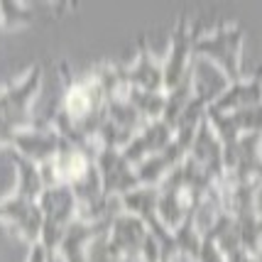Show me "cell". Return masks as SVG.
<instances>
[{
	"label": "cell",
	"instance_id": "obj_1",
	"mask_svg": "<svg viewBox=\"0 0 262 262\" xmlns=\"http://www.w3.org/2000/svg\"><path fill=\"white\" fill-rule=\"evenodd\" d=\"M5 152L10 155L12 164L17 169V189L0 201V223L12 226L32 248L39 243V235H42V211H39V196L45 191L42 169L12 149H5Z\"/></svg>",
	"mask_w": 262,
	"mask_h": 262
},
{
	"label": "cell",
	"instance_id": "obj_2",
	"mask_svg": "<svg viewBox=\"0 0 262 262\" xmlns=\"http://www.w3.org/2000/svg\"><path fill=\"white\" fill-rule=\"evenodd\" d=\"M42 86V67L34 64L20 81L0 89V149H8L10 140L23 130L37 127V118H32L30 105Z\"/></svg>",
	"mask_w": 262,
	"mask_h": 262
},
{
	"label": "cell",
	"instance_id": "obj_3",
	"mask_svg": "<svg viewBox=\"0 0 262 262\" xmlns=\"http://www.w3.org/2000/svg\"><path fill=\"white\" fill-rule=\"evenodd\" d=\"M240 52H243V27L235 23L218 25L216 30L208 34H199V32L194 34L191 57L213 61V64L223 71L228 86L245 79L243 61H240Z\"/></svg>",
	"mask_w": 262,
	"mask_h": 262
},
{
	"label": "cell",
	"instance_id": "obj_4",
	"mask_svg": "<svg viewBox=\"0 0 262 262\" xmlns=\"http://www.w3.org/2000/svg\"><path fill=\"white\" fill-rule=\"evenodd\" d=\"M39 211H42L39 245L45 250L47 260L54 262L64 233L79 218V201L67 184H52V186H45V191L39 196Z\"/></svg>",
	"mask_w": 262,
	"mask_h": 262
},
{
	"label": "cell",
	"instance_id": "obj_5",
	"mask_svg": "<svg viewBox=\"0 0 262 262\" xmlns=\"http://www.w3.org/2000/svg\"><path fill=\"white\" fill-rule=\"evenodd\" d=\"M149 240L147 226L133 213H115L108 228V255L118 262H142Z\"/></svg>",
	"mask_w": 262,
	"mask_h": 262
},
{
	"label": "cell",
	"instance_id": "obj_6",
	"mask_svg": "<svg viewBox=\"0 0 262 262\" xmlns=\"http://www.w3.org/2000/svg\"><path fill=\"white\" fill-rule=\"evenodd\" d=\"M196 30L189 23V15L182 12L177 27L171 32L169 42V54L162 61V71H164V93H169L171 89H177L194 69V57H191V45H194Z\"/></svg>",
	"mask_w": 262,
	"mask_h": 262
},
{
	"label": "cell",
	"instance_id": "obj_7",
	"mask_svg": "<svg viewBox=\"0 0 262 262\" xmlns=\"http://www.w3.org/2000/svg\"><path fill=\"white\" fill-rule=\"evenodd\" d=\"M96 167H98V174H101L103 196L105 199H115L118 201L123 194L140 186L135 167L123 157V149L98 147V152H96Z\"/></svg>",
	"mask_w": 262,
	"mask_h": 262
},
{
	"label": "cell",
	"instance_id": "obj_8",
	"mask_svg": "<svg viewBox=\"0 0 262 262\" xmlns=\"http://www.w3.org/2000/svg\"><path fill=\"white\" fill-rule=\"evenodd\" d=\"M111 221H113V216L111 218L79 216L64 233V238H61L57 248V255L64 262H89V245L96 238H101L103 233H108Z\"/></svg>",
	"mask_w": 262,
	"mask_h": 262
},
{
	"label": "cell",
	"instance_id": "obj_9",
	"mask_svg": "<svg viewBox=\"0 0 262 262\" xmlns=\"http://www.w3.org/2000/svg\"><path fill=\"white\" fill-rule=\"evenodd\" d=\"M8 149L17 152V155L25 157V160L34 162L37 167H42V164H47V162L54 160V155H57L59 133L54 130V127L39 123V125L32 127V130H23V133H17V135L10 140Z\"/></svg>",
	"mask_w": 262,
	"mask_h": 262
},
{
	"label": "cell",
	"instance_id": "obj_10",
	"mask_svg": "<svg viewBox=\"0 0 262 262\" xmlns=\"http://www.w3.org/2000/svg\"><path fill=\"white\" fill-rule=\"evenodd\" d=\"M171 140H174V127H171L169 123H164L162 118L149 120V123H145V127L127 142L125 147H123V157H125L133 167H137V164H142L145 160L155 157L157 152H162Z\"/></svg>",
	"mask_w": 262,
	"mask_h": 262
},
{
	"label": "cell",
	"instance_id": "obj_11",
	"mask_svg": "<svg viewBox=\"0 0 262 262\" xmlns=\"http://www.w3.org/2000/svg\"><path fill=\"white\" fill-rule=\"evenodd\" d=\"M125 81H127V89H135V91L164 93L162 61H155V57H152V52L147 49L145 39H140L135 61L125 64Z\"/></svg>",
	"mask_w": 262,
	"mask_h": 262
},
{
	"label": "cell",
	"instance_id": "obj_12",
	"mask_svg": "<svg viewBox=\"0 0 262 262\" xmlns=\"http://www.w3.org/2000/svg\"><path fill=\"white\" fill-rule=\"evenodd\" d=\"M260 103H262V71H257L255 76H245L238 83L226 86L223 93L208 105V111H213V113H233V111L260 105Z\"/></svg>",
	"mask_w": 262,
	"mask_h": 262
},
{
	"label": "cell",
	"instance_id": "obj_13",
	"mask_svg": "<svg viewBox=\"0 0 262 262\" xmlns=\"http://www.w3.org/2000/svg\"><path fill=\"white\" fill-rule=\"evenodd\" d=\"M34 15L32 10L23 5V3H0V23L5 25H25V23H32Z\"/></svg>",
	"mask_w": 262,
	"mask_h": 262
},
{
	"label": "cell",
	"instance_id": "obj_14",
	"mask_svg": "<svg viewBox=\"0 0 262 262\" xmlns=\"http://www.w3.org/2000/svg\"><path fill=\"white\" fill-rule=\"evenodd\" d=\"M226 262H257V257L250 255V252H245L243 248H238V250H233L226 255Z\"/></svg>",
	"mask_w": 262,
	"mask_h": 262
},
{
	"label": "cell",
	"instance_id": "obj_15",
	"mask_svg": "<svg viewBox=\"0 0 262 262\" xmlns=\"http://www.w3.org/2000/svg\"><path fill=\"white\" fill-rule=\"evenodd\" d=\"M27 262H49L39 243H37V245H32V250H30V257H27Z\"/></svg>",
	"mask_w": 262,
	"mask_h": 262
},
{
	"label": "cell",
	"instance_id": "obj_16",
	"mask_svg": "<svg viewBox=\"0 0 262 262\" xmlns=\"http://www.w3.org/2000/svg\"><path fill=\"white\" fill-rule=\"evenodd\" d=\"M255 257H257V262H262V250L257 252V255H255Z\"/></svg>",
	"mask_w": 262,
	"mask_h": 262
}]
</instances>
